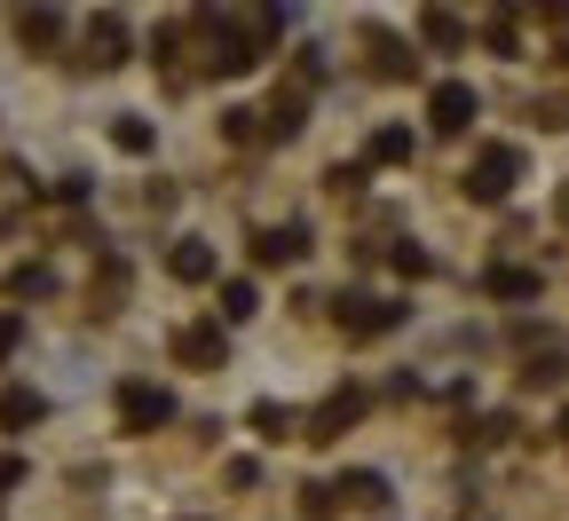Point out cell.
Masks as SVG:
<instances>
[{
    "label": "cell",
    "mask_w": 569,
    "mask_h": 521,
    "mask_svg": "<svg viewBox=\"0 0 569 521\" xmlns=\"http://www.w3.org/2000/svg\"><path fill=\"white\" fill-rule=\"evenodd\" d=\"M561 221H569V190H561Z\"/></svg>",
    "instance_id": "23"
},
{
    "label": "cell",
    "mask_w": 569,
    "mask_h": 521,
    "mask_svg": "<svg viewBox=\"0 0 569 521\" xmlns=\"http://www.w3.org/2000/svg\"><path fill=\"white\" fill-rule=\"evenodd\" d=\"M222 348H230L222 324H182V332H174V355H182V363H206V371L222 363Z\"/></svg>",
    "instance_id": "8"
},
{
    "label": "cell",
    "mask_w": 569,
    "mask_h": 521,
    "mask_svg": "<svg viewBox=\"0 0 569 521\" xmlns=\"http://www.w3.org/2000/svg\"><path fill=\"white\" fill-rule=\"evenodd\" d=\"M88 63L96 71H111V63H127V24L103 9V17H88Z\"/></svg>",
    "instance_id": "7"
},
{
    "label": "cell",
    "mask_w": 569,
    "mask_h": 521,
    "mask_svg": "<svg viewBox=\"0 0 569 521\" xmlns=\"http://www.w3.org/2000/svg\"><path fill=\"white\" fill-rule=\"evenodd\" d=\"M167 269H174V277H182V284H213V253H206V246H198V238H182V246H174V253H167Z\"/></svg>",
    "instance_id": "10"
},
{
    "label": "cell",
    "mask_w": 569,
    "mask_h": 521,
    "mask_svg": "<svg viewBox=\"0 0 569 521\" xmlns=\"http://www.w3.org/2000/svg\"><path fill=\"white\" fill-rule=\"evenodd\" d=\"M561 63H569V40H561Z\"/></svg>",
    "instance_id": "25"
},
{
    "label": "cell",
    "mask_w": 569,
    "mask_h": 521,
    "mask_svg": "<svg viewBox=\"0 0 569 521\" xmlns=\"http://www.w3.org/2000/svg\"><path fill=\"white\" fill-rule=\"evenodd\" d=\"M427 127H436V134H467L475 127V88L467 80H443L436 96H427Z\"/></svg>",
    "instance_id": "3"
},
{
    "label": "cell",
    "mask_w": 569,
    "mask_h": 521,
    "mask_svg": "<svg viewBox=\"0 0 569 521\" xmlns=\"http://www.w3.org/2000/svg\"><path fill=\"white\" fill-rule=\"evenodd\" d=\"M372 71H380V80H419L411 48H403V40H380V32H372Z\"/></svg>",
    "instance_id": "11"
},
{
    "label": "cell",
    "mask_w": 569,
    "mask_h": 521,
    "mask_svg": "<svg viewBox=\"0 0 569 521\" xmlns=\"http://www.w3.org/2000/svg\"><path fill=\"white\" fill-rule=\"evenodd\" d=\"M17 340H24V324H17V317H0V355H17Z\"/></svg>",
    "instance_id": "21"
},
{
    "label": "cell",
    "mask_w": 569,
    "mask_h": 521,
    "mask_svg": "<svg viewBox=\"0 0 569 521\" xmlns=\"http://www.w3.org/2000/svg\"><path fill=\"white\" fill-rule=\"evenodd\" d=\"M356 419H365V388H340L332 403H317V419H309V442H340Z\"/></svg>",
    "instance_id": "5"
},
{
    "label": "cell",
    "mask_w": 569,
    "mask_h": 521,
    "mask_svg": "<svg viewBox=\"0 0 569 521\" xmlns=\"http://www.w3.org/2000/svg\"><path fill=\"white\" fill-rule=\"evenodd\" d=\"M301 513H309V521H332V513H340V490L309 482V490H301Z\"/></svg>",
    "instance_id": "18"
},
{
    "label": "cell",
    "mask_w": 569,
    "mask_h": 521,
    "mask_svg": "<svg viewBox=\"0 0 569 521\" xmlns=\"http://www.w3.org/2000/svg\"><path fill=\"white\" fill-rule=\"evenodd\" d=\"M40 411H48V403H40L32 388H9V395H0V427H32Z\"/></svg>",
    "instance_id": "15"
},
{
    "label": "cell",
    "mask_w": 569,
    "mask_h": 521,
    "mask_svg": "<svg viewBox=\"0 0 569 521\" xmlns=\"http://www.w3.org/2000/svg\"><path fill=\"white\" fill-rule=\"evenodd\" d=\"M419 32H427V48H459V40H467V24H459L451 9H427V17H419Z\"/></svg>",
    "instance_id": "13"
},
{
    "label": "cell",
    "mask_w": 569,
    "mask_h": 521,
    "mask_svg": "<svg viewBox=\"0 0 569 521\" xmlns=\"http://www.w3.org/2000/svg\"><path fill=\"white\" fill-rule=\"evenodd\" d=\"M253 309H261V292H253L246 277H230V284H222V324H246Z\"/></svg>",
    "instance_id": "14"
},
{
    "label": "cell",
    "mask_w": 569,
    "mask_h": 521,
    "mask_svg": "<svg viewBox=\"0 0 569 521\" xmlns=\"http://www.w3.org/2000/svg\"><path fill=\"white\" fill-rule=\"evenodd\" d=\"M9 292H17V301H32V292H48V269H17V277H9Z\"/></svg>",
    "instance_id": "20"
},
{
    "label": "cell",
    "mask_w": 569,
    "mask_h": 521,
    "mask_svg": "<svg viewBox=\"0 0 569 521\" xmlns=\"http://www.w3.org/2000/svg\"><path fill=\"white\" fill-rule=\"evenodd\" d=\"M403 159H411V134L403 127H380L372 134V167H403Z\"/></svg>",
    "instance_id": "16"
},
{
    "label": "cell",
    "mask_w": 569,
    "mask_h": 521,
    "mask_svg": "<svg viewBox=\"0 0 569 521\" xmlns=\"http://www.w3.org/2000/svg\"><path fill=\"white\" fill-rule=\"evenodd\" d=\"M403 324V301H380V292H340V332L372 340V332H396Z\"/></svg>",
    "instance_id": "2"
},
{
    "label": "cell",
    "mask_w": 569,
    "mask_h": 521,
    "mask_svg": "<svg viewBox=\"0 0 569 521\" xmlns=\"http://www.w3.org/2000/svg\"><path fill=\"white\" fill-rule=\"evenodd\" d=\"M119 419H127V427H167V419H174V395L151 388V380H127V388H119Z\"/></svg>",
    "instance_id": "4"
},
{
    "label": "cell",
    "mask_w": 569,
    "mask_h": 521,
    "mask_svg": "<svg viewBox=\"0 0 569 521\" xmlns=\"http://www.w3.org/2000/svg\"><path fill=\"white\" fill-rule=\"evenodd\" d=\"M561 442H569V411H561Z\"/></svg>",
    "instance_id": "24"
},
{
    "label": "cell",
    "mask_w": 569,
    "mask_h": 521,
    "mask_svg": "<svg viewBox=\"0 0 569 521\" xmlns=\"http://www.w3.org/2000/svg\"><path fill=\"white\" fill-rule=\"evenodd\" d=\"M111 142H119V151H151V127H142V119H119Z\"/></svg>",
    "instance_id": "19"
},
{
    "label": "cell",
    "mask_w": 569,
    "mask_h": 521,
    "mask_svg": "<svg viewBox=\"0 0 569 521\" xmlns=\"http://www.w3.org/2000/svg\"><path fill=\"white\" fill-rule=\"evenodd\" d=\"M17 32H24V48H56L63 17H56V9H24V17H17Z\"/></svg>",
    "instance_id": "12"
},
{
    "label": "cell",
    "mask_w": 569,
    "mask_h": 521,
    "mask_svg": "<svg viewBox=\"0 0 569 521\" xmlns=\"http://www.w3.org/2000/svg\"><path fill=\"white\" fill-rule=\"evenodd\" d=\"M515 182H522V151H515V142H490V151L467 167V198H475V206H498Z\"/></svg>",
    "instance_id": "1"
},
{
    "label": "cell",
    "mask_w": 569,
    "mask_h": 521,
    "mask_svg": "<svg viewBox=\"0 0 569 521\" xmlns=\"http://www.w3.org/2000/svg\"><path fill=\"white\" fill-rule=\"evenodd\" d=\"M17 482H24V459H0V498H9Z\"/></svg>",
    "instance_id": "22"
},
{
    "label": "cell",
    "mask_w": 569,
    "mask_h": 521,
    "mask_svg": "<svg viewBox=\"0 0 569 521\" xmlns=\"http://www.w3.org/2000/svg\"><path fill=\"white\" fill-rule=\"evenodd\" d=\"M482 292H490V301H538V269H515V261H498V269L482 277Z\"/></svg>",
    "instance_id": "9"
},
{
    "label": "cell",
    "mask_w": 569,
    "mask_h": 521,
    "mask_svg": "<svg viewBox=\"0 0 569 521\" xmlns=\"http://www.w3.org/2000/svg\"><path fill=\"white\" fill-rule=\"evenodd\" d=\"M340 498H348V505H388V482H380V474H348Z\"/></svg>",
    "instance_id": "17"
},
{
    "label": "cell",
    "mask_w": 569,
    "mask_h": 521,
    "mask_svg": "<svg viewBox=\"0 0 569 521\" xmlns=\"http://www.w3.org/2000/svg\"><path fill=\"white\" fill-rule=\"evenodd\" d=\"M301 253H309V230H293V221H284V230H261V238H253V261H261V269H293Z\"/></svg>",
    "instance_id": "6"
}]
</instances>
